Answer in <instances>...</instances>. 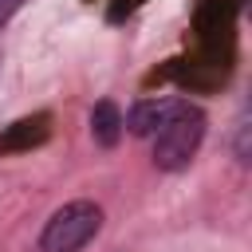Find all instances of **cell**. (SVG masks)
Here are the masks:
<instances>
[{
  "label": "cell",
  "instance_id": "cell-7",
  "mask_svg": "<svg viewBox=\"0 0 252 252\" xmlns=\"http://www.w3.org/2000/svg\"><path fill=\"white\" fill-rule=\"evenodd\" d=\"M138 4H146V0H118V4H114V12H110V16H114V20H122V12H134V8H138Z\"/></svg>",
  "mask_w": 252,
  "mask_h": 252
},
{
  "label": "cell",
  "instance_id": "cell-3",
  "mask_svg": "<svg viewBox=\"0 0 252 252\" xmlns=\"http://www.w3.org/2000/svg\"><path fill=\"white\" fill-rule=\"evenodd\" d=\"M169 106H173V98H138L130 106V114L122 118V126H130V134H138V138H154V130L161 126Z\"/></svg>",
  "mask_w": 252,
  "mask_h": 252
},
{
  "label": "cell",
  "instance_id": "cell-6",
  "mask_svg": "<svg viewBox=\"0 0 252 252\" xmlns=\"http://www.w3.org/2000/svg\"><path fill=\"white\" fill-rule=\"evenodd\" d=\"M20 4H24V0H0V28H4V24L20 12Z\"/></svg>",
  "mask_w": 252,
  "mask_h": 252
},
{
  "label": "cell",
  "instance_id": "cell-4",
  "mask_svg": "<svg viewBox=\"0 0 252 252\" xmlns=\"http://www.w3.org/2000/svg\"><path fill=\"white\" fill-rule=\"evenodd\" d=\"M122 110L110 102V98H102V102H94V110H91V138L98 142V146H118V138H122Z\"/></svg>",
  "mask_w": 252,
  "mask_h": 252
},
{
  "label": "cell",
  "instance_id": "cell-2",
  "mask_svg": "<svg viewBox=\"0 0 252 252\" xmlns=\"http://www.w3.org/2000/svg\"><path fill=\"white\" fill-rule=\"evenodd\" d=\"M102 228V209L94 201H67L55 209L39 232V252H83Z\"/></svg>",
  "mask_w": 252,
  "mask_h": 252
},
{
  "label": "cell",
  "instance_id": "cell-5",
  "mask_svg": "<svg viewBox=\"0 0 252 252\" xmlns=\"http://www.w3.org/2000/svg\"><path fill=\"white\" fill-rule=\"evenodd\" d=\"M47 138V114H35V118H20L12 122L4 134H0V150H28L35 142Z\"/></svg>",
  "mask_w": 252,
  "mask_h": 252
},
{
  "label": "cell",
  "instance_id": "cell-1",
  "mask_svg": "<svg viewBox=\"0 0 252 252\" xmlns=\"http://www.w3.org/2000/svg\"><path fill=\"white\" fill-rule=\"evenodd\" d=\"M201 138H205V114H201V106H193L185 98H173L169 114L154 130V165L165 169V173L185 169L193 161V154L201 150Z\"/></svg>",
  "mask_w": 252,
  "mask_h": 252
}]
</instances>
